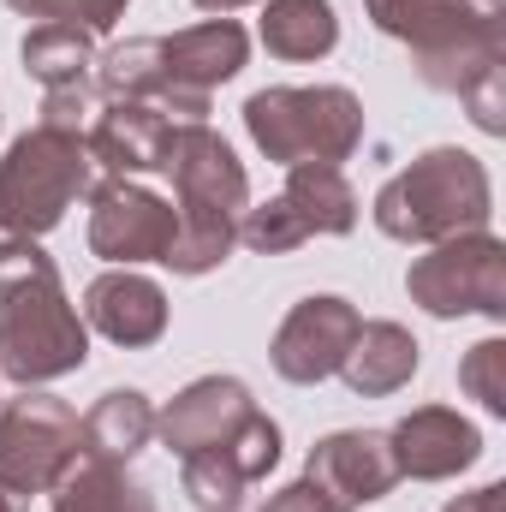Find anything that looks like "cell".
<instances>
[{
  "instance_id": "f1b7e54d",
  "label": "cell",
  "mask_w": 506,
  "mask_h": 512,
  "mask_svg": "<svg viewBox=\"0 0 506 512\" xmlns=\"http://www.w3.org/2000/svg\"><path fill=\"white\" fill-rule=\"evenodd\" d=\"M72 6H78V24H84L90 36H108V30L126 18L131 0H72Z\"/></svg>"
},
{
  "instance_id": "3957f363",
  "label": "cell",
  "mask_w": 506,
  "mask_h": 512,
  "mask_svg": "<svg viewBox=\"0 0 506 512\" xmlns=\"http://www.w3.org/2000/svg\"><path fill=\"white\" fill-rule=\"evenodd\" d=\"M381 36L405 42L429 90L465 96L506 66V0H364Z\"/></svg>"
},
{
  "instance_id": "ba28073f",
  "label": "cell",
  "mask_w": 506,
  "mask_h": 512,
  "mask_svg": "<svg viewBox=\"0 0 506 512\" xmlns=\"http://www.w3.org/2000/svg\"><path fill=\"white\" fill-rule=\"evenodd\" d=\"M405 292L435 322H453V316L501 322L506 316V245L489 227L441 239V245H429V256H417L405 268Z\"/></svg>"
},
{
  "instance_id": "7c38bea8",
  "label": "cell",
  "mask_w": 506,
  "mask_h": 512,
  "mask_svg": "<svg viewBox=\"0 0 506 512\" xmlns=\"http://www.w3.org/2000/svg\"><path fill=\"white\" fill-rule=\"evenodd\" d=\"M393 447V471L411 483H447L459 471H471L483 459V429L471 417H459L453 405H417L411 417H399L387 429Z\"/></svg>"
},
{
  "instance_id": "52a82bcc",
  "label": "cell",
  "mask_w": 506,
  "mask_h": 512,
  "mask_svg": "<svg viewBox=\"0 0 506 512\" xmlns=\"http://www.w3.org/2000/svg\"><path fill=\"white\" fill-rule=\"evenodd\" d=\"M84 447V417L42 393L24 387L18 399H0V512H30L36 495L60 483V471Z\"/></svg>"
},
{
  "instance_id": "d6986e66",
  "label": "cell",
  "mask_w": 506,
  "mask_h": 512,
  "mask_svg": "<svg viewBox=\"0 0 506 512\" xmlns=\"http://www.w3.org/2000/svg\"><path fill=\"white\" fill-rule=\"evenodd\" d=\"M48 512H155V495L143 483H131L126 465L78 453L60 471V483L48 489Z\"/></svg>"
},
{
  "instance_id": "2e32d148",
  "label": "cell",
  "mask_w": 506,
  "mask_h": 512,
  "mask_svg": "<svg viewBox=\"0 0 506 512\" xmlns=\"http://www.w3.org/2000/svg\"><path fill=\"white\" fill-rule=\"evenodd\" d=\"M167 137H173V120H167L155 102H108V108H96V120H90V131H84L90 161H96L108 179L161 173Z\"/></svg>"
},
{
  "instance_id": "8fae6325",
  "label": "cell",
  "mask_w": 506,
  "mask_h": 512,
  "mask_svg": "<svg viewBox=\"0 0 506 512\" xmlns=\"http://www.w3.org/2000/svg\"><path fill=\"white\" fill-rule=\"evenodd\" d=\"M251 60V36L239 18H203L191 30L161 36V66L173 84V120H203L209 96L221 84H233Z\"/></svg>"
},
{
  "instance_id": "4316f807",
  "label": "cell",
  "mask_w": 506,
  "mask_h": 512,
  "mask_svg": "<svg viewBox=\"0 0 506 512\" xmlns=\"http://www.w3.org/2000/svg\"><path fill=\"white\" fill-rule=\"evenodd\" d=\"M465 114H471V126L477 131H489V137H501L506 131V66H495V72H483L465 96Z\"/></svg>"
},
{
  "instance_id": "30bf717a",
  "label": "cell",
  "mask_w": 506,
  "mask_h": 512,
  "mask_svg": "<svg viewBox=\"0 0 506 512\" xmlns=\"http://www.w3.org/2000/svg\"><path fill=\"white\" fill-rule=\"evenodd\" d=\"M358 328H364V316H358L352 298H334V292L298 298L286 310V322L274 328V346H268L274 376L292 387H316V382H328V376H340Z\"/></svg>"
},
{
  "instance_id": "9a60e30c",
  "label": "cell",
  "mask_w": 506,
  "mask_h": 512,
  "mask_svg": "<svg viewBox=\"0 0 506 512\" xmlns=\"http://www.w3.org/2000/svg\"><path fill=\"white\" fill-rule=\"evenodd\" d=\"M84 328L126 352H143L167 334V292L137 268H108L84 286Z\"/></svg>"
},
{
  "instance_id": "44dd1931",
  "label": "cell",
  "mask_w": 506,
  "mask_h": 512,
  "mask_svg": "<svg viewBox=\"0 0 506 512\" xmlns=\"http://www.w3.org/2000/svg\"><path fill=\"white\" fill-rule=\"evenodd\" d=\"M280 203L304 221V233H328V239H346L358 227V191L346 185L340 167H286V191Z\"/></svg>"
},
{
  "instance_id": "e0dca14e",
  "label": "cell",
  "mask_w": 506,
  "mask_h": 512,
  "mask_svg": "<svg viewBox=\"0 0 506 512\" xmlns=\"http://www.w3.org/2000/svg\"><path fill=\"white\" fill-rule=\"evenodd\" d=\"M417 364H423V346L411 340V328H399V322H364L358 340H352V352H346V364H340V376L364 399H387V393H399L417 376Z\"/></svg>"
},
{
  "instance_id": "f546056e",
  "label": "cell",
  "mask_w": 506,
  "mask_h": 512,
  "mask_svg": "<svg viewBox=\"0 0 506 512\" xmlns=\"http://www.w3.org/2000/svg\"><path fill=\"white\" fill-rule=\"evenodd\" d=\"M18 18H36V24H78V6L72 0H6Z\"/></svg>"
},
{
  "instance_id": "83f0119b",
  "label": "cell",
  "mask_w": 506,
  "mask_h": 512,
  "mask_svg": "<svg viewBox=\"0 0 506 512\" xmlns=\"http://www.w3.org/2000/svg\"><path fill=\"white\" fill-rule=\"evenodd\" d=\"M262 512H340V507H334V501H328L310 477H298V483H286V489H280V495H274Z\"/></svg>"
},
{
  "instance_id": "ac0fdd59",
  "label": "cell",
  "mask_w": 506,
  "mask_h": 512,
  "mask_svg": "<svg viewBox=\"0 0 506 512\" xmlns=\"http://www.w3.org/2000/svg\"><path fill=\"white\" fill-rule=\"evenodd\" d=\"M149 441H155V405H149V393H137V387H108V393L90 405V417H84V447H78V453L108 459V465H131Z\"/></svg>"
},
{
  "instance_id": "d4e9b609",
  "label": "cell",
  "mask_w": 506,
  "mask_h": 512,
  "mask_svg": "<svg viewBox=\"0 0 506 512\" xmlns=\"http://www.w3.org/2000/svg\"><path fill=\"white\" fill-rule=\"evenodd\" d=\"M459 387H465L489 417H506V340L501 334H489V340H477V346L465 352Z\"/></svg>"
},
{
  "instance_id": "4fadbf2b",
  "label": "cell",
  "mask_w": 506,
  "mask_h": 512,
  "mask_svg": "<svg viewBox=\"0 0 506 512\" xmlns=\"http://www.w3.org/2000/svg\"><path fill=\"white\" fill-rule=\"evenodd\" d=\"M304 477L334 501L340 512H358V507H376L381 495L399 483L393 471V447L381 429H334L310 447L304 459Z\"/></svg>"
},
{
  "instance_id": "4dcf8cb0",
  "label": "cell",
  "mask_w": 506,
  "mask_h": 512,
  "mask_svg": "<svg viewBox=\"0 0 506 512\" xmlns=\"http://www.w3.org/2000/svg\"><path fill=\"white\" fill-rule=\"evenodd\" d=\"M447 512H506V483H483L477 495H459Z\"/></svg>"
},
{
  "instance_id": "603a6c76",
  "label": "cell",
  "mask_w": 506,
  "mask_h": 512,
  "mask_svg": "<svg viewBox=\"0 0 506 512\" xmlns=\"http://www.w3.org/2000/svg\"><path fill=\"white\" fill-rule=\"evenodd\" d=\"M215 453H221L245 483H262V477L280 465V423H274L268 411H251V417H245V423L215 447Z\"/></svg>"
},
{
  "instance_id": "9c48e42d",
  "label": "cell",
  "mask_w": 506,
  "mask_h": 512,
  "mask_svg": "<svg viewBox=\"0 0 506 512\" xmlns=\"http://www.w3.org/2000/svg\"><path fill=\"white\" fill-rule=\"evenodd\" d=\"M179 215L167 197H155L137 179H96L90 185V251L114 268L161 262L173 251Z\"/></svg>"
},
{
  "instance_id": "7402d4cb",
  "label": "cell",
  "mask_w": 506,
  "mask_h": 512,
  "mask_svg": "<svg viewBox=\"0 0 506 512\" xmlns=\"http://www.w3.org/2000/svg\"><path fill=\"white\" fill-rule=\"evenodd\" d=\"M18 60H24V72L42 84V90H66V84H84V78H96V36L84 30V24H36L30 36H24V48H18Z\"/></svg>"
},
{
  "instance_id": "cb8c5ba5",
  "label": "cell",
  "mask_w": 506,
  "mask_h": 512,
  "mask_svg": "<svg viewBox=\"0 0 506 512\" xmlns=\"http://www.w3.org/2000/svg\"><path fill=\"white\" fill-rule=\"evenodd\" d=\"M304 239H310L304 221L280 197H268V203H256V209L239 215V245H251L256 256H286V251H298Z\"/></svg>"
},
{
  "instance_id": "1f68e13d",
  "label": "cell",
  "mask_w": 506,
  "mask_h": 512,
  "mask_svg": "<svg viewBox=\"0 0 506 512\" xmlns=\"http://www.w3.org/2000/svg\"><path fill=\"white\" fill-rule=\"evenodd\" d=\"M191 6H203V12H215V18H227V12H239V6H256V0H191Z\"/></svg>"
},
{
  "instance_id": "7a4b0ae2",
  "label": "cell",
  "mask_w": 506,
  "mask_h": 512,
  "mask_svg": "<svg viewBox=\"0 0 506 512\" xmlns=\"http://www.w3.org/2000/svg\"><path fill=\"white\" fill-rule=\"evenodd\" d=\"M161 173H173V215H179L173 251L161 262L173 274L197 280V274L221 268L239 245V215L251 209L245 161L233 155V143L221 131H209V120H173Z\"/></svg>"
},
{
  "instance_id": "5b68a950",
  "label": "cell",
  "mask_w": 506,
  "mask_h": 512,
  "mask_svg": "<svg viewBox=\"0 0 506 512\" xmlns=\"http://www.w3.org/2000/svg\"><path fill=\"white\" fill-rule=\"evenodd\" d=\"M90 185H96V161H90L84 131L30 126L24 137H12L0 161V233L6 239L54 233L66 209L90 197Z\"/></svg>"
},
{
  "instance_id": "8992f818",
  "label": "cell",
  "mask_w": 506,
  "mask_h": 512,
  "mask_svg": "<svg viewBox=\"0 0 506 512\" xmlns=\"http://www.w3.org/2000/svg\"><path fill=\"white\" fill-rule=\"evenodd\" d=\"M245 131L280 167H340L364 143V102L346 84H274L245 102Z\"/></svg>"
},
{
  "instance_id": "5bb4252c",
  "label": "cell",
  "mask_w": 506,
  "mask_h": 512,
  "mask_svg": "<svg viewBox=\"0 0 506 512\" xmlns=\"http://www.w3.org/2000/svg\"><path fill=\"white\" fill-rule=\"evenodd\" d=\"M251 411H256V399L239 376H197V382L179 387V393L155 411V435H161L179 459H191V453H203V447H221Z\"/></svg>"
},
{
  "instance_id": "484cf974",
  "label": "cell",
  "mask_w": 506,
  "mask_h": 512,
  "mask_svg": "<svg viewBox=\"0 0 506 512\" xmlns=\"http://www.w3.org/2000/svg\"><path fill=\"white\" fill-rule=\"evenodd\" d=\"M90 120H96V78H84V84H66V90H48V96H42V126L90 131Z\"/></svg>"
},
{
  "instance_id": "ffe728a7",
  "label": "cell",
  "mask_w": 506,
  "mask_h": 512,
  "mask_svg": "<svg viewBox=\"0 0 506 512\" xmlns=\"http://www.w3.org/2000/svg\"><path fill=\"white\" fill-rule=\"evenodd\" d=\"M256 30H262V48L274 60H322L340 48L334 0H268Z\"/></svg>"
},
{
  "instance_id": "277c9868",
  "label": "cell",
  "mask_w": 506,
  "mask_h": 512,
  "mask_svg": "<svg viewBox=\"0 0 506 512\" xmlns=\"http://www.w3.org/2000/svg\"><path fill=\"white\" fill-rule=\"evenodd\" d=\"M376 227L399 245H441L459 233H483L495 215L489 167L471 149H423L405 173H393L376 191Z\"/></svg>"
},
{
  "instance_id": "6da1fadb",
  "label": "cell",
  "mask_w": 506,
  "mask_h": 512,
  "mask_svg": "<svg viewBox=\"0 0 506 512\" xmlns=\"http://www.w3.org/2000/svg\"><path fill=\"white\" fill-rule=\"evenodd\" d=\"M90 364V328L36 239H0V376L48 387Z\"/></svg>"
}]
</instances>
